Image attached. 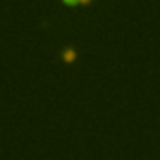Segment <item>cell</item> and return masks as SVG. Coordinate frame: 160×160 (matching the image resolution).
<instances>
[{"label": "cell", "mask_w": 160, "mask_h": 160, "mask_svg": "<svg viewBox=\"0 0 160 160\" xmlns=\"http://www.w3.org/2000/svg\"><path fill=\"white\" fill-rule=\"evenodd\" d=\"M75 57H77V53H75V49H72V47H68V49L62 53V60H64V62H73Z\"/></svg>", "instance_id": "cell-1"}, {"label": "cell", "mask_w": 160, "mask_h": 160, "mask_svg": "<svg viewBox=\"0 0 160 160\" xmlns=\"http://www.w3.org/2000/svg\"><path fill=\"white\" fill-rule=\"evenodd\" d=\"M92 0H62L64 6H89Z\"/></svg>", "instance_id": "cell-2"}]
</instances>
